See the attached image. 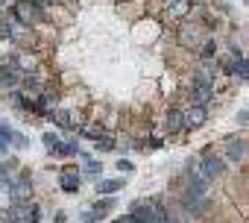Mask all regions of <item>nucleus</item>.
<instances>
[{"label":"nucleus","mask_w":249,"mask_h":223,"mask_svg":"<svg viewBox=\"0 0 249 223\" xmlns=\"http://www.w3.org/2000/svg\"><path fill=\"white\" fill-rule=\"evenodd\" d=\"M18 18H21L27 27H36V24L44 18V12H41V6L36 3V0H21V3H18Z\"/></svg>","instance_id":"f257e3e1"},{"label":"nucleus","mask_w":249,"mask_h":223,"mask_svg":"<svg viewBox=\"0 0 249 223\" xmlns=\"http://www.w3.org/2000/svg\"><path fill=\"white\" fill-rule=\"evenodd\" d=\"M217 173H223V162L214 159V156H202V176L208 179V176H217Z\"/></svg>","instance_id":"f03ea898"},{"label":"nucleus","mask_w":249,"mask_h":223,"mask_svg":"<svg viewBox=\"0 0 249 223\" xmlns=\"http://www.w3.org/2000/svg\"><path fill=\"white\" fill-rule=\"evenodd\" d=\"M62 188L65 191H76L79 188V170L76 167H65L62 170Z\"/></svg>","instance_id":"7ed1b4c3"},{"label":"nucleus","mask_w":249,"mask_h":223,"mask_svg":"<svg viewBox=\"0 0 249 223\" xmlns=\"http://www.w3.org/2000/svg\"><path fill=\"white\" fill-rule=\"evenodd\" d=\"M111 205H114V200H100L91 211H85V220H100V217H106V214L111 211Z\"/></svg>","instance_id":"20e7f679"},{"label":"nucleus","mask_w":249,"mask_h":223,"mask_svg":"<svg viewBox=\"0 0 249 223\" xmlns=\"http://www.w3.org/2000/svg\"><path fill=\"white\" fill-rule=\"evenodd\" d=\"M185 124H191V127H199V124H205V106H202V103H196L194 109H188Z\"/></svg>","instance_id":"39448f33"},{"label":"nucleus","mask_w":249,"mask_h":223,"mask_svg":"<svg viewBox=\"0 0 249 223\" xmlns=\"http://www.w3.org/2000/svg\"><path fill=\"white\" fill-rule=\"evenodd\" d=\"M229 71H231V74H237V79H246V76H249V65H246V59H243L237 50H234V59H231Z\"/></svg>","instance_id":"423d86ee"},{"label":"nucleus","mask_w":249,"mask_h":223,"mask_svg":"<svg viewBox=\"0 0 249 223\" xmlns=\"http://www.w3.org/2000/svg\"><path fill=\"white\" fill-rule=\"evenodd\" d=\"M182 127H185V115H182V112H170V115H167V130L179 132Z\"/></svg>","instance_id":"0eeeda50"},{"label":"nucleus","mask_w":249,"mask_h":223,"mask_svg":"<svg viewBox=\"0 0 249 223\" xmlns=\"http://www.w3.org/2000/svg\"><path fill=\"white\" fill-rule=\"evenodd\" d=\"M196 38H199V36H196V27H185V30H182V41H185L188 47H194Z\"/></svg>","instance_id":"6e6552de"},{"label":"nucleus","mask_w":249,"mask_h":223,"mask_svg":"<svg viewBox=\"0 0 249 223\" xmlns=\"http://www.w3.org/2000/svg\"><path fill=\"white\" fill-rule=\"evenodd\" d=\"M53 153H59V156H73L76 153V141H68V144H56V150Z\"/></svg>","instance_id":"1a4fd4ad"},{"label":"nucleus","mask_w":249,"mask_h":223,"mask_svg":"<svg viewBox=\"0 0 249 223\" xmlns=\"http://www.w3.org/2000/svg\"><path fill=\"white\" fill-rule=\"evenodd\" d=\"M117 188H120V182L106 179V182H100V185H97V194H111V191H117Z\"/></svg>","instance_id":"9d476101"},{"label":"nucleus","mask_w":249,"mask_h":223,"mask_svg":"<svg viewBox=\"0 0 249 223\" xmlns=\"http://www.w3.org/2000/svg\"><path fill=\"white\" fill-rule=\"evenodd\" d=\"M196 94H199V100H205V97L211 94V85H208V79H199V82H196Z\"/></svg>","instance_id":"9b49d317"},{"label":"nucleus","mask_w":249,"mask_h":223,"mask_svg":"<svg viewBox=\"0 0 249 223\" xmlns=\"http://www.w3.org/2000/svg\"><path fill=\"white\" fill-rule=\"evenodd\" d=\"M41 141H44V147H50V150H56V144H59V138H56L53 132H44V138H41Z\"/></svg>","instance_id":"f8f14e48"},{"label":"nucleus","mask_w":249,"mask_h":223,"mask_svg":"<svg viewBox=\"0 0 249 223\" xmlns=\"http://www.w3.org/2000/svg\"><path fill=\"white\" fill-rule=\"evenodd\" d=\"M188 9H191V6H188V0H176V3H173V12H176V15H185Z\"/></svg>","instance_id":"ddd939ff"},{"label":"nucleus","mask_w":249,"mask_h":223,"mask_svg":"<svg viewBox=\"0 0 249 223\" xmlns=\"http://www.w3.org/2000/svg\"><path fill=\"white\" fill-rule=\"evenodd\" d=\"M229 156H231V159H240V156H243V144H240V141H234V144H231V150H229Z\"/></svg>","instance_id":"4468645a"},{"label":"nucleus","mask_w":249,"mask_h":223,"mask_svg":"<svg viewBox=\"0 0 249 223\" xmlns=\"http://www.w3.org/2000/svg\"><path fill=\"white\" fill-rule=\"evenodd\" d=\"M56 121H59L62 127H71V115H68V112H56Z\"/></svg>","instance_id":"2eb2a0df"},{"label":"nucleus","mask_w":249,"mask_h":223,"mask_svg":"<svg viewBox=\"0 0 249 223\" xmlns=\"http://www.w3.org/2000/svg\"><path fill=\"white\" fill-rule=\"evenodd\" d=\"M214 56V41H208L205 47H202V59H211Z\"/></svg>","instance_id":"dca6fc26"},{"label":"nucleus","mask_w":249,"mask_h":223,"mask_svg":"<svg viewBox=\"0 0 249 223\" xmlns=\"http://www.w3.org/2000/svg\"><path fill=\"white\" fill-rule=\"evenodd\" d=\"M117 167H120L123 173H129V170H132V162H126V159H120V162H117Z\"/></svg>","instance_id":"f3484780"},{"label":"nucleus","mask_w":249,"mask_h":223,"mask_svg":"<svg viewBox=\"0 0 249 223\" xmlns=\"http://www.w3.org/2000/svg\"><path fill=\"white\" fill-rule=\"evenodd\" d=\"M114 223H135V217H132V214H129V217H117Z\"/></svg>","instance_id":"a211bd4d"},{"label":"nucleus","mask_w":249,"mask_h":223,"mask_svg":"<svg viewBox=\"0 0 249 223\" xmlns=\"http://www.w3.org/2000/svg\"><path fill=\"white\" fill-rule=\"evenodd\" d=\"M0 156H6V141H0Z\"/></svg>","instance_id":"6ab92c4d"},{"label":"nucleus","mask_w":249,"mask_h":223,"mask_svg":"<svg viewBox=\"0 0 249 223\" xmlns=\"http://www.w3.org/2000/svg\"><path fill=\"white\" fill-rule=\"evenodd\" d=\"M0 3H3V0H0Z\"/></svg>","instance_id":"aec40b11"}]
</instances>
